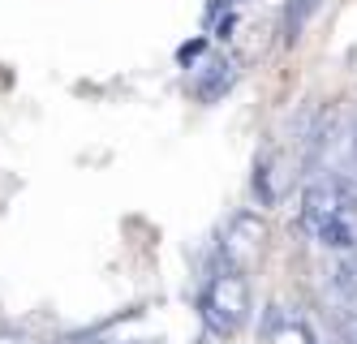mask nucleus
Wrapping results in <instances>:
<instances>
[{"label":"nucleus","mask_w":357,"mask_h":344,"mask_svg":"<svg viewBox=\"0 0 357 344\" xmlns=\"http://www.w3.org/2000/svg\"><path fill=\"white\" fill-rule=\"evenodd\" d=\"M198 310H202V323H207L211 336L220 340H233L245 323H250V280L245 271L237 267H220L207 288H202V297H198Z\"/></svg>","instance_id":"2"},{"label":"nucleus","mask_w":357,"mask_h":344,"mask_svg":"<svg viewBox=\"0 0 357 344\" xmlns=\"http://www.w3.org/2000/svg\"><path fill=\"white\" fill-rule=\"evenodd\" d=\"M185 77H190V91H194V99L198 103H215V99H224L228 91H233V82H237V61H228V57H202L185 69Z\"/></svg>","instance_id":"4"},{"label":"nucleus","mask_w":357,"mask_h":344,"mask_svg":"<svg viewBox=\"0 0 357 344\" xmlns=\"http://www.w3.org/2000/svg\"><path fill=\"white\" fill-rule=\"evenodd\" d=\"M0 344H39L35 336H26V331H13V327H0Z\"/></svg>","instance_id":"6"},{"label":"nucleus","mask_w":357,"mask_h":344,"mask_svg":"<svg viewBox=\"0 0 357 344\" xmlns=\"http://www.w3.org/2000/svg\"><path fill=\"white\" fill-rule=\"evenodd\" d=\"M237 5H241V0H211V9H207V22H215L224 9H237Z\"/></svg>","instance_id":"7"},{"label":"nucleus","mask_w":357,"mask_h":344,"mask_svg":"<svg viewBox=\"0 0 357 344\" xmlns=\"http://www.w3.org/2000/svg\"><path fill=\"white\" fill-rule=\"evenodd\" d=\"M301 224L319 237L327 250H357V177L323 172L301 194Z\"/></svg>","instance_id":"1"},{"label":"nucleus","mask_w":357,"mask_h":344,"mask_svg":"<svg viewBox=\"0 0 357 344\" xmlns=\"http://www.w3.org/2000/svg\"><path fill=\"white\" fill-rule=\"evenodd\" d=\"M95 344H99V340H95Z\"/></svg>","instance_id":"9"},{"label":"nucleus","mask_w":357,"mask_h":344,"mask_svg":"<svg viewBox=\"0 0 357 344\" xmlns=\"http://www.w3.org/2000/svg\"><path fill=\"white\" fill-rule=\"evenodd\" d=\"M323 9V0H284V22H280V31H284V43L293 47L301 39V31L310 26V17Z\"/></svg>","instance_id":"5"},{"label":"nucleus","mask_w":357,"mask_h":344,"mask_svg":"<svg viewBox=\"0 0 357 344\" xmlns=\"http://www.w3.org/2000/svg\"><path fill=\"white\" fill-rule=\"evenodd\" d=\"M263 250H267V224H263L259 216H250V211L233 216V224L224 228V241H220V258H224V267L250 271L254 262L263 258Z\"/></svg>","instance_id":"3"},{"label":"nucleus","mask_w":357,"mask_h":344,"mask_svg":"<svg viewBox=\"0 0 357 344\" xmlns=\"http://www.w3.org/2000/svg\"><path fill=\"white\" fill-rule=\"evenodd\" d=\"M331 344H357V340H349V336H340V331H336V336H331Z\"/></svg>","instance_id":"8"}]
</instances>
